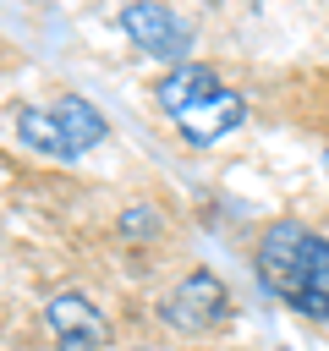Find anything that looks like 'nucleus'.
Instances as JSON below:
<instances>
[{
  "instance_id": "1",
  "label": "nucleus",
  "mask_w": 329,
  "mask_h": 351,
  "mask_svg": "<svg viewBox=\"0 0 329 351\" xmlns=\"http://www.w3.org/2000/svg\"><path fill=\"white\" fill-rule=\"evenodd\" d=\"M258 280L291 313L329 324V236H318L296 219H274L258 241Z\"/></svg>"
},
{
  "instance_id": "2",
  "label": "nucleus",
  "mask_w": 329,
  "mask_h": 351,
  "mask_svg": "<svg viewBox=\"0 0 329 351\" xmlns=\"http://www.w3.org/2000/svg\"><path fill=\"white\" fill-rule=\"evenodd\" d=\"M16 132H22L27 148H38V154H49V159H82L88 148L104 143L110 126H104V115H99L82 93H60L49 110L22 104V110H16Z\"/></svg>"
},
{
  "instance_id": "3",
  "label": "nucleus",
  "mask_w": 329,
  "mask_h": 351,
  "mask_svg": "<svg viewBox=\"0 0 329 351\" xmlns=\"http://www.w3.org/2000/svg\"><path fill=\"white\" fill-rule=\"evenodd\" d=\"M230 318V291L208 274V269H192L181 274L164 296H159V324L181 329V335H208Z\"/></svg>"
},
{
  "instance_id": "4",
  "label": "nucleus",
  "mask_w": 329,
  "mask_h": 351,
  "mask_svg": "<svg viewBox=\"0 0 329 351\" xmlns=\"http://www.w3.org/2000/svg\"><path fill=\"white\" fill-rule=\"evenodd\" d=\"M121 33H126L143 55L170 60V66H186L192 27H186L170 5H159V0H126V5H121Z\"/></svg>"
},
{
  "instance_id": "5",
  "label": "nucleus",
  "mask_w": 329,
  "mask_h": 351,
  "mask_svg": "<svg viewBox=\"0 0 329 351\" xmlns=\"http://www.w3.org/2000/svg\"><path fill=\"white\" fill-rule=\"evenodd\" d=\"M44 329L60 351H110V318L82 291H55L44 302Z\"/></svg>"
},
{
  "instance_id": "6",
  "label": "nucleus",
  "mask_w": 329,
  "mask_h": 351,
  "mask_svg": "<svg viewBox=\"0 0 329 351\" xmlns=\"http://www.w3.org/2000/svg\"><path fill=\"white\" fill-rule=\"evenodd\" d=\"M241 115H247L241 93H236V88H214L208 99H197L192 110L175 115V132H181L186 148H214L219 137H230V132L241 126Z\"/></svg>"
},
{
  "instance_id": "7",
  "label": "nucleus",
  "mask_w": 329,
  "mask_h": 351,
  "mask_svg": "<svg viewBox=\"0 0 329 351\" xmlns=\"http://www.w3.org/2000/svg\"><path fill=\"white\" fill-rule=\"evenodd\" d=\"M214 88H225V82H219V77H214L208 66H192V60H186V66H170V71L159 77L154 99H159V110H164V115L175 121L181 110H192V104H197V99H208Z\"/></svg>"
},
{
  "instance_id": "8",
  "label": "nucleus",
  "mask_w": 329,
  "mask_h": 351,
  "mask_svg": "<svg viewBox=\"0 0 329 351\" xmlns=\"http://www.w3.org/2000/svg\"><path fill=\"white\" fill-rule=\"evenodd\" d=\"M121 236H159V208H148V203L126 208L121 214Z\"/></svg>"
}]
</instances>
